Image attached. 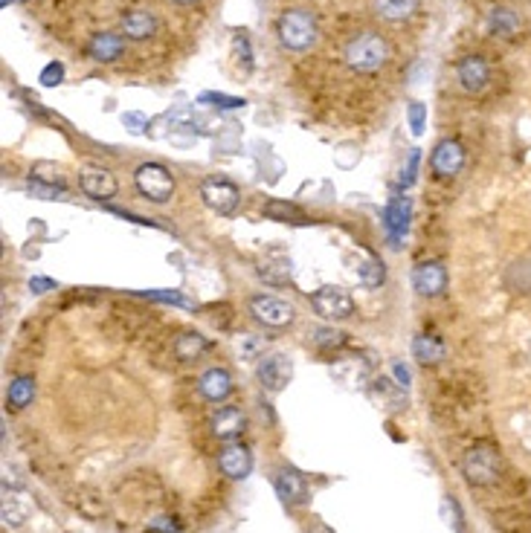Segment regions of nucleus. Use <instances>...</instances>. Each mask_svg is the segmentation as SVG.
<instances>
[{"instance_id":"nucleus-13","label":"nucleus","mask_w":531,"mask_h":533,"mask_svg":"<svg viewBox=\"0 0 531 533\" xmlns=\"http://www.w3.org/2000/svg\"><path fill=\"white\" fill-rule=\"evenodd\" d=\"M79 186H82V191L87 194V198H94V200H111L116 194V189H120V186H116V177L108 172V168H102V165L82 168Z\"/></svg>"},{"instance_id":"nucleus-27","label":"nucleus","mask_w":531,"mask_h":533,"mask_svg":"<svg viewBox=\"0 0 531 533\" xmlns=\"http://www.w3.org/2000/svg\"><path fill=\"white\" fill-rule=\"evenodd\" d=\"M291 258H267V262H262V267H258V272H262V279L270 281V284H284L291 279Z\"/></svg>"},{"instance_id":"nucleus-36","label":"nucleus","mask_w":531,"mask_h":533,"mask_svg":"<svg viewBox=\"0 0 531 533\" xmlns=\"http://www.w3.org/2000/svg\"><path fill=\"white\" fill-rule=\"evenodd\" d=\"M122 125L128 128V131H131V134H146L148 131V116L146 113H140V111H128V113H122Z\"/></svg>"},{"instance_id":"nucleus-29","label":"nucleus","mask_w":531,"mask_h":533,"mask_svg":"<svg viewBox=\"0 0 531 533\" xmlns=\"http://www.w3.org/2000/svg\"><path fill=\"white\" fill-rule=\"evenodd\" d=\"M201 105H206V102H212V108H218V111H238V108H244L248 102L244 99H238V96H227V93H201Z\"/></svg>"},{"instance_id":"nucleus-43","label":"nucleus","mask_w":531,"mask_h":533,"mask_svg":"<svg viewBox=\"0 0 531 533\" xmlns=\"http://www.w3.org/2000/svg\"><path fill=\"white\" fill-rule=\"evenodd\" d=\"M15 4H23V0H0V6H4V9L6 6H15Z\"/></svg>"},{"instance_id":"nucleus-4","label":"nucleus","mask_w":531,"mask_h":533,"mask_svg":"<svg viewBox=\"0 0 531 533\" xmlns=\"http://www.w3.org/2000/svg\"><path fill=\"white\" fill-rule=\"evenodd\" d=\"M134 186L151 203H166L175 194V180L168 174V168L160 163H142L134 172Z\"/></svg>"},{"instance_id":"nucleus-3","label":"nucleus","mask_w":531,"mask_h":533,"mask_svg":"<svg viewBox=\"0 0 531 533\" xmlns=\"http://www.w3.org/2000/svg\"><path fill=\"white\" fill-rule=\"evenodd\" d=\"M462 473L468 478V484L473 487H490L500 481L502 473V458L497 447L490 444H473L462 458Z\"/></svg>"},{"instance_id":"nucleus-20","label":"nucleus","mask_w":531,"mask_h":533,"mask_svg":"<svg viewBox=\"0 0 531 533\" xmlns=\"http://www.w3.org/2000/svg\"><path fill=\"white\" fill-rule=\"evenodd\" d=\"M485 32L490 38H514L520 32V15L508 6H494L485 15Z\"/></svg>"},{"instance_id":"nucleus-17","label":"nucleus","mask_w":531,"mask_h":533,"mask_svg":"<svg viewBox=\"0 0 531 533\" xmlns=\"http://www.w3.org/2000/svg\"><path fill=\"white\" fill-rule=\"evenodd\" d=\"M276 493L284 504H305L308 502V484H305V475L300 470H293V466H284L276 475Z\"/></svg>"},{"instance_id":"nucleus-24","label":"nucleus","mask_w":531,"mask_h":533,"mask_svg":"<svg viewBox=\"0 0 531 533\" xmlns=\"http://www.w3.org/2000/svg\"><path fill=\"white\" fill-rule=\"evenodd\" d=\"M210 351V342H206V336L198 333V331H184L175 340V357L180 362H192V360H198L201 354H206Z\"/></svg>"},{"instance_id":"nucleus-26","label":"nucleus","mask_w":531,"mask_h":533,"mask_svg":"<svg viewBox=\"0 0 531 533\" xmlns=\"http://www.w3.org/2000/svg\"><path fill=\"white\" fill-rule=\"evenodd\" d=\"M357 279L364 288H381L386 279V267L378 255H366L364 262L357 264Z\"/></svg>"},{"instance_id":"nucleus-8","label":"nucleus","mask_w":531,"mask_h":533,"mask_svg":"<svg viewBox=\"0 0 531 533\" xmlns=\"http://www.w3.org/2000/svg\"><path fill=\"white\" fill-rule=\"evenodd\" d=\"M412 288L418 296L436 298L447 290V270L442 262H421L412 270Z\"/></svg>"},{"instance_id":"nucleus-28","label":"nucleus","mask_w":531,"mask_h":533,"mask_svg":"<svg viewBox=\"0 0 531 533\" xmlns=\"http://www.w3.org/2000/svg\"><path fill=\"white\" fill-rule=\"evenodd\" d=\"M27 191L32 194V198H38V200H61L64 194H68L64 183H44V180H30Z\"/></svg>"},{"instance_id":"nucleus-21","label":"nucleus","mask_w":531,"mask_h":533,"mask_svg":"<svg viewBox=\"0 0 531 533\" xmlns=\"http://www.w3.org/2000/svg\"><path fill=\"white\" fill-rule=\"evenodd\" d=\"M418 4L421 0H372V9L378 18L390 21V23H400V21H410L416 15Z\"/></svg>"},{"instance_id":"nucleus-42","label":"nucleus","mask_w":531,"mask_h":533,"mask_svg":"<svg viewBox=\"0 0 531 533\" xmlns=\"http://www.w3.org/2000/svg\"><path fill=\"white\" fill-rule=\"evenodd\" d=\"M308 533H334V530H331L328 525H322V522H317V525H314V528H310Z\"/></svg>"},{"instance_id":"nucleus-23","label":"nucleus","mask_w":531,"mask_h":533,"mask_svg":"<svg viewBox=\"0 0 531 533\" xmlns=\"http://www.w3.org/2000/svg\"><path fill=\"white\" fill-rule=\"evenodd\" d=\"M412 357H416L421 366H438V362L447 357V348H445L442 340H438V336L421 333V336L412 340Z\"/></svg>"},{"instance_id":"nucleus-35","label":"nucleus","mask_w":531,"mask_h":533,"mask_svg":"<svg viewBox=\"0 0 531 533\" xmlns=\"http://www.w3.org/2000/svg\"><path fill=\"white\" fill-rule=\"evenodd\" d=\"M232 47H236L238 61L244 64V70H253V49H250L248 32H236V38H232Z\"/></svg>"},{"instance_id":"nucleus-22","label":"nucleus","mask_w":531,"mask_h":533,"mask_svg":"<svg viewBox=\"0 0 531 533\" xmlns=\"http://www.w3.org/2000/svg\"><path fill=\"white\" fill-rule=\"evenodd\" d=\"M32 513V499L23 496L21 490H4V522L12 528H21Z\"/></svg>"},{"instance_id":"nucleus-5","label":"nucleus","mask_w":531,"mask_h":533,"mask_svg":"<svg viewBox=\"0 0 531 533\" xmlns=\"http://www.w3.org/2000/svg\"><path fill=\"white\" fill-rule=\"evenodd\" d=\"M310 307L314 314L326 322H343L355 314V298L348 296L343 288H334V284H326L320 288L314 296H310Z\"/></svg>"},{"instance_id":"nucleus-10","label":"nucleus","mask_w":531,"mask_h":533,"mask_svg":"<svg viewBox=\"0 0 531 533\" xmlns=\"http://www.w3.org/2000/svg\"><path fill=\"white\" fill-rule=\"evenodd\" d=\"M293 377V362L284 354H267L258 362V380L267 388V392H282L284 386L291 383Z\"/></svg>"},{"instance_id":"nucleus-38","label":"nucleus","mask_w":531,"mask_h":533,"mask_svg":"<svg viewBox=\"0 0 531 533\" xmlns=\"http://www.w3.org/2000/svg\"><path fill=\"white\" fill-rule=\"evenodd\" d=\"M148 298H158V302H172V305H184L189 307V298L184 293H177V290H151L146 293Z\"/></svg>"},{"instance_id":"nucleus-34","label":"nucleus","mask_w":531,"mask_h":533,"mask_svg":"<svg viewBox=\"0 0 531 533\" xmlns=\"http://www.w3.org/2000/svg\"><path fill=\"white\" fill-rule=\"evenodd\" d=\"M314 342L320 348H340V345H346V333L334 331V328H320V331H314Z\"/></svg>"},{"instance_id":"nucleus-30","label":"nucleus","mask_w":531,"mask_h":533,"mask_svg":"<svg viewBox=\"0 0 531 533\" xmlns=\"http://www.w3.org/2000/svg\"><path fill=\"white\" fill-rule=\"evenodd\" d=\"M265 215L267 218H274V220H302V212L296 209V206H291V203H279V200H270L267 206H265Z\"/></svg>"},{"instance_id":"nucleus-1","label":"nucleus","mask_w":531,"mask_h":533,"mask_svg":"<svg viewBox=\"0 0 531 533\" xmlns=\"http://www.w3.org/2000/svg\"><path fill=\"white\" fill-rule=\"evenodd\" d=\"M343 61L355 73H374L390 61V44L378 32H360L343 47Z\"/></svg>"},{"instance_id":"nucleus-19","label":"nucleus","mask_w":531,"mask_h":533,"mask_svg":"<svg viewBox=\"0 0 531 533\" xmlns=\"http://www.w3.org/2000/svg\"><path fill=\"white\" fill-rule=\"evenodd\" d=\"M212 435L218 440H236L241 432H244V426H248V418H244V412L236 409V406H227V409H218L212 414Z\"/></svg>"},{"instance_id":"nucleus-25","label":"nucleus","mask_w":531,"mask_h":533,"mask_svg":"<svg viewBox=\"0 0 531 533\" xmlns=\"http://www.w3.org/2000/svg\"><path fill=\"white\" fill-rule=\"evenodd\" d=\"M35 397V380L32 377H15V380L9 383V392H6V406L9 409H27Z\"/></svg>"},{"instance_id":"nucleus-15","label":"nucleus","mask_w":531,"mask_h":533,"mask_svg":"<svg viewBox=\"0 0 531 533\" xmlns=\"http://www.w3.org/2000/svg\"><path fill=\"white\" fill-rule=\"evenodd\" d=\"M120 30L125 38H131V41H148V38H154V32H158V18H154V12L148 9H131L122 15Z\"/></svg>"},{"instance_id":"nucleus-33","label":"nucleus","mask_w":531,"mask_h":533,"mask_svg":"<svg viewBox=\"0 0 531 533\" xmlns=\"http://www.w3.org/2000/svg\"><path fill=\"white\" fill-rule=\"evenodd\" d=\"M38 82H41L44 87H58L64 82V64L61 61L44 64V70H41V76H38Z\"/></svg>"},{"instance_id":"nucleus-18","label":"nucleus","mask_w":531,"mask_h":533,"mask_svg":"<svg viewBox=\"0 0 531 533\" xmlns=\"http://www.w3.org/2000/svg\"><path fill=\"white\" fill-rule=\"evenodd\" d=\"M198 392L203 400L210 403H221L232 395V377L224 369H206L198 380Z\"/></svg>"},{"instance_id":"nucleus-11","label":"nucleus","mask_w":531,"mask_h":533,"mask_svg":"<svg viewBox=\"0 0 531 533\" xmlns=\"http://www.w3.org/2000/svg\"><path fill=\"white\" fill-rule=\"evenodd\" d=\"M85 53H87L90 61H96V64L120 61L122 53H125V35L122 32H96V35H90Z\"/></svg>"},{"instance_id":"nucleus-32","label":"nucleus","mask_w":531,"mask_h":533,"mask_svg":"<svg viewBox=\"0 0 531 533\" xmlns=\"http://www.w3.org/2000/svg\"><path fill=\"white\" fill-rule=\"evenodd\" d=\"M418 163H421V151L412 148L410 157H407V165L400 168V186H404V189H410L412 183H416V177H418Z\"/></svg>"},{"instance_id":"nucleus-6","label":"nucleus","mask_w":531,"mask_h":533,"mask_svg":"<svg viewBox=\"0 0 531 533\" xmlns=\"http://www.w3.org/2000/svg\"><path fill=\"white\" fill-rule=\"evenodd\" d=\"M250 314L253 319H258L262 324H267V328H288V324L293 322V307L284 302V298L279 296H253L250 298Z\"/></svg>"},{"instance_id":"nucleus-41","label":"nucleus","mask_w":531,"mask_h":533,"mask_svg":"<svg viewBox=\"0 0 531 533\" xmlns=\"http://www.w3.org/2000/svg\"><path fill=\"white\" fill-rule=\"evenodd\" d=\"M30 288H32L35 293H47V290H53V288H56V281H53V279H41V276H35V279H30Z\"/></svg>"},{"instance_id":"nucleus-7","label":"nucleus","mask_w":531,"mask_h":533,"mask_svg":"<svg viewBox=\"0 0 531 533\" xmlns=\"http://www.w3.org/2000/svg\"><path fill=\"white\" fill-rule=\"evenodd\" d=\"M201 198L218 215H230L238 206V189L224 177H206L201 183Z\"/></svg>"},{"instance_id":"nucleus-37","label":"nucleus","mask_w":531,"mask_h":533,"mask_svg":"<svg viewBox=\"0 0 531 533\" xmlns=\"http://www.w3.org/2000/svg\"><path fill=\"white\" fill-rule=\"evenodd\" d=\"M508 276H520V281L514 284L520 293H531V262H520V264H514Z\"/></svg>"},{"instance_id":"nucleus-44","label":"nucleus","mask_w":531,"mask_h":533,"mask_svg":"<svg viewBox=\"0 0 531 533\" xmlns=\"http://www.w3.org/2000/svg\"><path fill=\"white\" fill-rule=\"evenodd\" d=\"M175 4H180V6H189V4H198V0H175Z\"/></svg>"},{"instance_id":"nucleus-31","label":"nucleus","mask_w":531,"mask_h":533,"mask_svg":"<svg viewBox=\"0 0 531 533\" xmlns=\"http://www.w3.org/2000/svg\"><path fill=\"white\" fill-rule=\"evenodd\" d=\"M407 120H410V128H412V137H421L424 128H427V105H421V102H410Z\"/></svg>"},{"instance_id":"nucleus-12","label":"nucleus","mask_w":531,"mask_h":533,"mask_svg":"<svg viewBox=\"0 0 531 533\" xmlns=\"http://www.w3.org/2000/svg\"><path fill=\"white\" fill-rule=\"evenodd\" d=\"M430 165H433V172L436 177H456L462 172V165H464V148H462V142L459 139H442L436 146L433 151V157H430Z\"/></svg>"},{"instance_id":"nucleus-40","label":"nucleus","mask_w":531,"mask_h":533,"mask_svg":"<svg viewBox=\"0 0 531 533\" xmlns=\"http://www.w3.org/2000/svg\"><path fill=\"white\" fill-rule=\"evenodd\" d=\"M392 374H395V380H398V386H400V388H407V386H410V369L404 366V362H395V366H392Z\"/></svg>"},{"instance_id":"nucleus-16","label":"nucleus","mask_w":531,"mask_h":533,"mask_svg":"<svg viewBox=\"0 0 531 533\" xmlns=\"http://www.w3.org/2000/svg\"><path fill=\"white\" fill-rule=\"evenodd\" d=\"M410 218H412V203L407 198H392L386 203V212H383V227L390 232V241L398 246V241L407 235L410 229Z\"/></svg>"},{"instance_id":"nucleus-14","label":"nucleus","mask_w":531,"mask_h":533,"mask_svg":"<svg viewBox=\"0 0 531 533\" xmlns=\"http://www.w3.org/2000/svg\"><path fill=\"white\" fill-rule=\"evenodd\" d=\"M218 466H221V473L232 481H241V478H248L250 470H253V455L248 447H241V444H230L227 449H221V455H218Z\"/></svg>"},{"instance_id":"nucleus-2","label":"nucleus","mask_w":531,"mask_h":533,"mask_svg":"<svg viewBox=\"0 0 531 533\" xmlns=\"http://www.w3.org/2000/svg\"><path fill=\"white\" fill-rule=\"evenodd\" d=\"M276 35H279L284 49H291V53H305V49L314 47L320 38L317 18L310 15L308 9H288V12H282L276 21Z\"/></svg>"},{"instance_id":"nucleus-9","label":"nucleus","mask_w":531,"mask_h":533,"mask_svg":"<svg viewBox=\"0 0 531 533\" xmlns=\"http://www.w3.org/2000/svg\"><path fill=\"white\" fill-rule=\"evenodd\" d=\"M456 82L464 93H482L490 84V67L482 56H464L456 64Z\"/></svg>"},{"instance_id":"nucleus-39","label":"nucleus","mask_w":531,"mask_h":533,"mask_svg":"<svg viewBox=\"0 0 531 533\" xmlns=\"http://www.w3.org/2000/svg\"><path fill=\"white\" fill-rule=\"evenodd\" d=\"M146 533H184L177 528L175 519H168V516H160V519H154V522H148Z\"/></svg>"}]
</instances>
